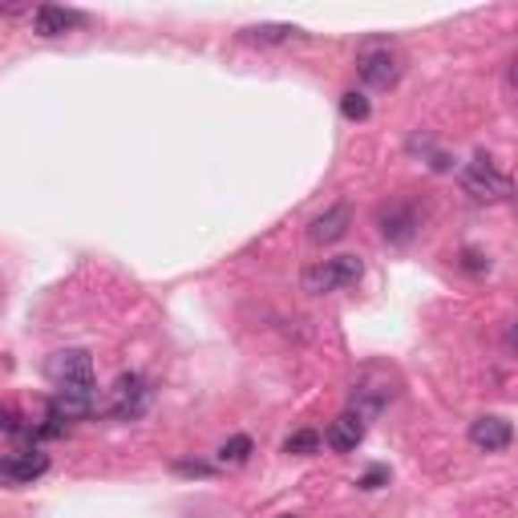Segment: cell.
<instances>
[{"label":"cell","mask_w":518,"mask_h":518,"mask_svg":"<svg viewBox=\"0 0 518 518\" xmlns=\"http://www.w3.org/2000/svg\"><path fill=\"white\" fill-rule=\"evenodd\" d=\"M401 393V381L393 369L385 365H365L357 377H352L349 385V413H357L361 421H369V417H381L385 409L397 401Z\"/></svg>","instance_id":"1"},{"label":"cell","mask_w":518,"mask_h":518,"mask_svg":"<svg viewBox=\"0 0 518 518\" xmlns=\"http://www.w3.org/2000/svg\"><path fill=\"white\" fill-rule=\"evenodd\" d=\"M45 377L53 381L57 393H81V397H98L94 385V357L85 349H61L45 361Z\"/></svg>","instance_id":"2"},{"label":"cell","mask_w":518,"mask_h":518,"mask_svg":"<svg viewBox=\"0 0 518 518\" xmlns=\"http://www.w3.org/2000/svg\"><path fill=\"white\" fill-rule=\"evenodd\" d=\"M98 409H102L106 421H118V425L142 421L146 409H150V385H146V377L122 373L118 381H114L110 389H106V401H102Z\"/></svg>","instance_id":"3"},{"label":"cell","mask_w":518,"mask_h":518,"mask_svg":"<svg viewBox=\"0 0 518 518\" xmlns=\"http://www.w3.org/2000/svg\"><path fill=\"white\" fill-rule=\"evenodd\" d=\"M365 276V264H361V255H336V259H320V264L304 267L300 284H304L308 296H328V292H340V288H352V284Z\"/></svg>","instance_id":"4"},{"label":"cell","mask_w":518,"mask_h":518,"mask_svg":"<svg viewBox=\"0 0 518 518\" xmlns=\"http://www.w3.org/2000/svg\"><path fill=\"white\" fill-rule=\"evenodd\" d=\"M462 187L474 203H506L510 199V179L494 166L490 154H474V162L462 170Z\"/></svg>","instance_id":"5"},{"label":"cell","mask_w":518,"mask_h":518,"mask_svg":"<svg viewBox=\"0 0 518 518\" xmlns=\"http://www.w3.org/2000/svg\"><path fill=\"white\" fill-rule=\"evenodd\" d=\"M357 73L369 89H393L405 73V57L393 45H369L357 53Z\"/></svg>","instance_id":"6"},{"label":"cell","mask_w":518,"mask_h":518,"mask_svg":"<svg viewBox=\"0 0 518 518\" xmlns=\"http://www.w3.org/2000/svg\"><path fill=\"white\" fill-rule=\"evenodd\" d=\"M377 227H381V239H389V243H409V239L421 231V219H417L413 203L393 199V203H385L381 211H377Z\"/></svg>","instance_id":"7"},{"label":"cell","mask_w":518,"mask_h":518,"mask_svg":"<svg viewBox=\"0 0 518 518\" xmlns=\"http://www.w3.org/2000/svg\"><path fill=\"white\" fill-rule=\"evenodd\" d=\"M510 442H514V429H510L506 417L482 413L470 421V446H474L478 454H502V450H510Z\"/></svg>","instance_id":"8"},{"label":"cell","mask_w":518,"mask_h":518,"mask_svg":"<svg viewBox=\"0 0 518 518\" xmlns=\"http://www.w3.org/2000/svg\"><path fill=\"white\" fill-rule=\"evenodd\" d=\"M352 227V207L349 203H332L324 215H316L312 223H308V239L312 243H336V239H344Z\"/></svg>","instance_id":"9"},{"label":"cell","mask_w":518,"mask_h":518,"mask_svg":"<svg viewBox=\"0 0 518 518\" xmlns=\"http://www.w3.org/2000/svg\"><path fill=\"white\" fill-rule=\"evenodd\" d=\"M45 470H49L45 454H9V458H0V486H25L41 478Z\"/></svg>","instance_id":"10"},{"label":"cell","mask_w":518,"mask_h":518,"mask_svg":"<svg viewBox=\"0 0 518 518\" xmlns=\"http://www.w3.org/2000/svg\"><path fill=\"white\" fill-rule=\"evenodd\" d=\"M324 442H328V450L336 454H352L361 442H365V421H361L357 413H344L336 417V421H328V434H324Z\"/></svg>","instance_id":"11"},{"label":"cell","mask_w":518,"mask_h":518,"mask_svg":"<svg viewBox=\"0 0 518 518\" xmlns=\"http://www.w3.org/2000/svg\"><path fill=\"white\" fill-rule=\"evenodd\" d=\"M85 25L81 13H69V9H57V4H37L33 9V33L37 37H65L69 29Z\"/></svg>","instance_id":"12"},{"label":"cell","mask_w":518,"mask_h":518,"mask_svg":"<svg viewBox=\"0 0 518 518\" xmlns=\"http://www.w3.org/2000/svg\"><path fill=\"white\" fill-rule=\"evenodd\" d=\"M251 450H255V442L247 434H235V437H227V442L219 446V454L215 458L223 462V466H243L247 458H251Z\"/></svg>","instance_id":"13"},{"label":"cell","mask_w":518,"mask_h":518,"mask_svg":"<svg viewBox=\"0 0 518 518\" xmlns=\"http://www.w3.org/2000/svg\"><path fill=\"white\" fill-rule=\"evenodd\" d=\"M296 33H300L296 25H251V29H243L247 41H259V45H284Z\"/></svg>","instance_id":"14"},{"label":"cell","mask_w":518,"mask_h":518,"mask_svg":"<svg viewBox=\"0 0 518 518\" xmlns=\"http://www.w3.org/2000/svg\"><path fill=\"white\" fill-rule=\"evenodd\" d=\"M324 437L316 434V429H296V434L284 442V454H320Z\"/></svg>","instance_id":"15"},{"label":"cell","mask_w":518,"mask_h":518,"mask_svg":"<svg viewBox=\"0 0 518 518\" xmlns=\"http://www.w3.org/2000/svg\"><path fill=\"white\" fill-rule=\"evenodd\" d=\"M340 114L349 122H365L369 114H373V106H369V98L365 94H357V89H349V94L340 98Z\"/></svg>","instance_id":"16"},{"label":"cell","mask_w":518,"mask_h":518,"mask_svg":"<svg viewBox=\"0 0 518 518\" xmlns=\"http://www.w3.org/2000/svg\"><path fill=\"white\" fill-rule=\"evenodd\" d=\"M462 267H466V272H490V255H482V251H474V247H466V251H462Z\"/></svg>","instance_id":"17"},{"label":"cell","mask_w":518,"mask_h":518,"mask_svg":"<svg viewBox=\"0 0 518 518\" xmlns=\"http://www.w3.org/2000/svg\"><path fill=\"white\" fill-rule=\"evenodd\" d=\"M357 486H361V490H381V486H389V470H385V466H373V470H365Z\"/></svg>","instance_id":"18"},{"label":"cell","mask_w":518,"mask_h":518,"mask_svg":"<svg viewBox=\"0 0 518 518\" xmlns=\"http://www.w3.org/2000/svg\"><path fill=\"white\" fill-rule=\"evenodd\" d=\"M174 470L187 478H211L215 474V466H207V462H174Z\"/></svg>","instance_id":"19"},{"label":"cell","mask_w":518,"mask_h":518,"mask_svg":"<svg viewBox=\"0 0 518 518\" xmlns=\"http://www.w3.org/2000/svg\"><path fill=\"white\" fill-rule=\"evenodd\" d=\"M0 429H4V434H17V429H21V425H17V417H13L4 405H0Z\"/></svg>","instance_id":"20"},{"label":"cell","mask_w":518,"mask_h":518,"mask_svg":"<svg viewBox=\"0 0 518 518\" xmlns=\"http://www.w3.org/2000/svg\"><path fill=\"white\" fill-rule=\"evenodd\" d=\"M429 166H434V170H454V158H450V154H434Z\"/></svg>","instance_id":"21"},{"label":"cell","mask_w":518,"mask_h":518,"mask_svg":"<svg viewBox=\"0 0 518 518\" xmlns=\"http://www.w3.org/2000/svg\"><path fill=\"white\" fill-rule=\"evenodd\" d=\"M280 518H296V514H280Z\"/></svg>","instance_id":"22"}]
</instances>
